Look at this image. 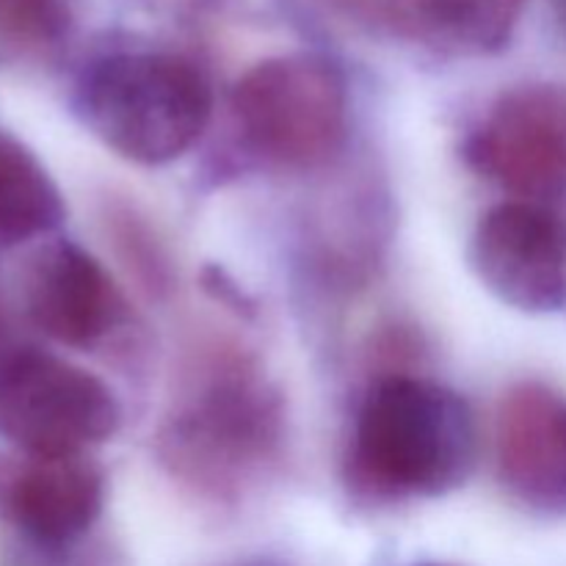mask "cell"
I'll return each mask as SVG.
<instances>
[{
    "label": "cell",
    "instance_id": "9a60e30c",
    "mask_svg": "<svg viewBox=\"0 0 566 566\" xmlns=\"http://www.w3.org/2000/svg\"><path fill=\"white\" fill-rule=\"evenodd\" d=\"M166 6L171 14L186 17V20H208V17H221L238 6V0H155Z\"/></svg>",
    "mask_w": 566,
    "mask_h": 566
},
{
    "label": "cell",
    "instance_id": "52a82bcc",
    "mask_svg": "<svg viewBox=\"0 0 566 566\" xmlns=\"http://www.w3.org/2000/svg\"><path fill=\"white\" fill-rule=\"evenodd\" d=\"M470 260L503 304L545 315L566 307V219L545 202L512 199L486 210Z\"/></svg>",
    "mask_w": 566,
    "mask_h": 566
},
{
    "label": "cell",
    "instance_id": "3957f363",
    "mask_svg": "<svg viewBox=\"0 0 566 566\" xmlns=\"http://www.w3.org/2000/svg\"><path fill=\"white\" fill-rule=\"evenodd\" d=\"M81 125L119 158L164 166L199 142L213 116V88L191 55L155 44H105L72 86Z\"/></svg>",
    "mask_w": 566,
    "mask_h": 566
},
{
    "label": "cell",
    "instance_id": "d6986e66",
    "mask_svg": "<svg viewBox=\"0 0 566 566\" xmlns=\"http://www.w3.org/2000/svg\"><path fill=\"white\" fill-rule=\"evenodd\" d=\"M243 566H263V564H243Z\"/></svg>",
    "mask_w": 566,
    "mask_h": 566
},
{
    "label": "cell",
    "instance_id": "6da1fadb",
    "mask_svg": "<svg viewBox=\"0 0 566 566\" xmlns=\"http://www.w3.org/2000/svg\"><path fill=\"white\" fill-rule=\"evenodd\" d=\"M287 412L263 365L227 340L199 343L155 437L171 479L210 503H235L282 462Z\"/></svg>",
    "mask_w": 566,
    "mask_h": 566
},
{
    "label": "cell",
    "instance_id": "e0dca14e",
    "mask_svg": "<svg viewBox=\"0 0 566 566\" xmlns=\"http://www.w3.org/2000/svg\"><path fill=\"white\" fill-rule=\"evenodd\" d=\"M9 352V346H6V318H3V307H0V357Z\"/></svg>",
    "mask_w": 566,
    "mask_h": 566
},
{
    "label": "cell",
    "instance_id": "277c9868",
    "mask_svg": "<svg viewBox=\"0 0 566 566\" xmlns=\"http://www.w3.org/2000/svg\"><path fill=\"white\" fill-rule=\"evenodd\" d=\"M232 125L265 164L321 169L348 136V83L318 53L271 55L249 66L230 94Z\"/></svg>",
    "mask_w": 566,
    "mask_h": 566
},
{
    "label": "cell",
    "instance_id": "8fae6325",
    "mask_svg": "<svg viewBox=\"0 0 566 566\" xmlns=\"http://www.w3.org/2000/svg\"><path fill=\"white\" fill-rule=\"evenodd\" d=\"M528 0H363V25L431 53L481 59L509 48Z\"/></svg>",
    "mask_w": 566,
    "mask_h": 566
},
{
    "label": "cell",
    "instance_id": "2e32d148",
    "mask_svg": "<svg viewBox=\"0 0 566 566\" xmlns=\"http://www.w3.org/2000/svg\"><path fill=\"white\" fill-rule=\"evenodd\" d=\"M547 3H551L553 20H556L558 31H562V36L566 39V0H547Z\"/></svg>",
    "mask_w": 566,
    "mask_h": 566
},
{
    "label": "cell",
    "instance_id": "30bf717a",
    "mask_svg": "<svg viewBox=\"0 0 566 566\" xmlns=\"http://www.w3.org/2000/svg\"><path fill=\"white\" fill-rule=\"evenodd\" d=\"M495 470L503 490L539 514L566 517V396L520 381L495 412Z\"/></svg>",
    "mask_w": 566,
    "mask_h": 566
},
{
    "label": "cell",
    "instance_id": "4fadbf2b",
    "mask_svg": "<svg viewBox=\"0 0 566 566\" xmlns=\"http://www.w3.org/2000/svg\"><path fill=\"white\" fill-rule=\"evenodd\" d=\"M105 227H108L111 243L116 254L133 269L136 280L149 293H164L171 285V263L166 254L164 241L149 224L147 216L138 213L133 205L111 202L105 210Z\"/></svg>",
    "mask_w": 566,
    "mask_h": 566
},
{
    "label": "cell",
    "instance_id": "8992f818",
    "mask_svg": "<svg viewBox=\"0 0 566 566\" xmlns=\"http://www.w3.org/2000/svg\"><path fill=\"white\" fill-rule=\"evenodd\" d=\"M475 175L528 202L566 193V86L528 81L497 94L464 142Z\"/></svg>",
    "mask_w": 566,
    "mask_h": 566
},
{
    "label": "cell",
    "instance_id": "7c38bea8",
    "mask_svg": "<svg viewBox=\"0 0 566 566\" xmlns=\"http://www.w3.org/2000/svg\"><path fill=\"white\" fill-rule=\"evenodd\" d=\"M64 213V197L36 153L0 127V249L48 235Z\"/></svg>",
    "mask_w": 566,
    "mask_h": 566
},
{
    "label": "cell",
    "instance_id": "ba28073f",
    "mask_svg": "<svg viewBox=\"0 0 566 566\" xmlns=\"http://www.w3.org/2000/svg\"><path fill=\"white\" fill-rule=\"evenodd\" d=\"M22 304L42 335L70 348H97L130 324V307L114 276L72 241L44 243L28 260Z\"/></svg>",
    "mask_w": 566,
    "mask_h": 566
},
{
    "label": "cell",
    "instance_id": "7a4b0ae2",
    "mask_svg": "<svg viewBox=\"0 0 566 566\" xmlns=\"http://www.w3.org/2000/svg\"><path fill=\"white\" fill-rule=\"evenodd\" d=\"M475 451L473 409L457 390L407 370H387L357 409L346 475L370 501L440 497L468 481Z\"/></svg>",
    "mask_w": 566,
    "mask_h": 566
},
{
    "label": "cell",
    "instance_id": "9c48e42d",
    "mask_svg": "<svg viewBox=\"0 0 566 566\" xmlns=\"http://www.w3.org/2000/svg\"><path fill=\"white\" fill-rule=\"evenodd\" d=\"M105 506V475L86 453H0V523L25 545L86 539Z\"/></svg>",
    "mask_w": 566,
    "mask_h": 566
},
{
    "label": "cell",
    "instance_id": "ac0fdd59",
    "mask_svg": "<svg viewBox=\"0 0 566 566\" xmlns=\"http://www.w3.org/2000/svg\"><path fill=\"white\" fill-rule=\"evenodd\" d=\"M420 566H442V564H420Z\"/></svg>",
    "mask_w": 566,
    "mask_h": 566
},
{
    "label": "cell",
    "instance_id": "5bb4252c",
    "mask_svg": "<svg viewBox=\"0 0 566 566\" xmlns=\"http://www.w3.org/2000/svg\"><path fill=\"white\" fill-rule=\"evenodd\" d=\"M66 28L64 0H0V44L11 53H50L66 36Z\"/></svg>",
    "mask_w": 566,
    "mask_h": 566
},
{
    "label": "cell",
    "instance_id": "5b68a950",
    "mask_svg": "<svg viewBox=\"0 0 566 566\" xmlns=\"http://www.w3.org/2000/svg\"><path fill=\"white\" fill-rule=\"evenodd\" d=\"M122 407L99 376L42 348L0 357V434L28 453L75 457L111 440Z\"/></svg>",
    "mask_w": 566,
    "mask_h": 566
}]
</instances>
